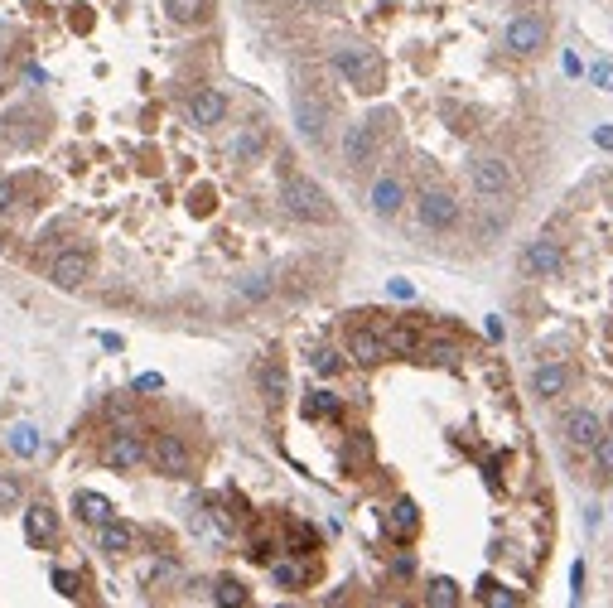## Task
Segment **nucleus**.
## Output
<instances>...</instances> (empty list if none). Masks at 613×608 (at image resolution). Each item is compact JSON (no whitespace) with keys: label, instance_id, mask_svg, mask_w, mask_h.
Instances as JSON below:
<instances>
[{"label":"nucleus","instance_id":"23","mask_svg":"<svg viewBox=\"0 0 613 608\" xmlns=\"http://www.w3.org/2000/svg\"><path fill=\"white\" fill-rule=\"evenodd\" d=\"M382 338H387V353H401V358L420 353V333L406 329V324H391V329H382Z\"/></svg>","mask_w":613,"mask_h":608},{"label":"nucleus","instance_id":"36","mask_svg":"<svg viewBox=\"0 0 613 608\" xmlns=\"http://www.w3.org/2000/svg\"><path fill=\"white\" fill-rule=\"evenodd\" d=\"M295 5H300V10H314V15H329L338 0H295Z\"/></svg>","mask_w":613,"mask_h":608},{"label":"nucleus","instance_id":"16","mask_svg":"<svg viewBox=\"0 0 613 608\" xmlns=\"http://www.w3.org/2000/svg\"><path fill=\"white\" fill-rule=\"evenodd\" d=\"M348 362H358V367H377V362H387V338L372 329H348Z\"/></svg>","mask_w":613,"mask_h":608},{"label":"nucleus","instance_id":"28","mask_svg":"<svg viewBox=\"0 0 613 608\" xmlns=\"http://www.w3.org/2000/svg\"><path fill=\"white\" fill-rule=\"evenodd\" d=\"M213 599L227 608H237V604H247V584L242 580H218V589H213Z\"/></svg>","mask_w":613,"mask_h":608},{"label":"nucleus","instance_id":"3","mask_svg":"<svg viewBox=\"0 0 613 608\" xmlns=\"http://www.w3.org/2000/svg\"><path fill=\"white\" fill-rule=\"evenodd\" d=\"M502 44H507V54L536 58L546 44H551V25H546V15H536V10H527V15H512V20H507V29H502Z\"/></svg>","mask_w":613,"mask_h":608},{"label":"nucleus","instance_id":"14","mask_svg":"<svg viewBox=\"0 0 613 608\" xmlns=\"http://www.w3.org/2000/svg\"><path fill=\"white\" fill-rule=\"evenodd\" d=\"M377 126L372 121H358V126H348V136H343V165L348 169H367L372 165V155H377Z\"/></svg>","mask_w":613,"mask_h":608},{"label":"nucleus","instance_id":"30","mask_svg":"<svg viewBox=\"0 0 613 608\" xmlns=\"http://www.w3.org/2000/svg\"><path fill=\"white\" fill-rule=\"evenodd\" d=\"M425 599H430V604H440V608H445V604H459V589H454L449 580H435V584H430V594H425Z\"/></svg>","mask_w":613,"mask_h":608},{"label":"nucleus","instance_id":"11","mask_svg":"<svg viewBox=\"0 0 613 608\" xmlns=\"http://www.w3.org/2000/svg\"><path fill=\"white\" fill-rule=\"evenodd\" d=\"M92 280V256L87 251H58L49 261V285L54 290H83Z\"/></svg>","mask_w":613,"mask_h":608},{"label":"nucleus","instance_id":"7","mask_svg":"<svg viewBox=\"0 0 613 608\" xmlns=\"http://www.w3.org/2000/svg\"><path fill=\"white\" fill-rule=\"evenodd\" d=\"M599 435H604V415L594 411V406H580V411L565 415V449L575 459H589V449L599 444Z\"/></svg>","mask_w":613,"mask_h":608},{"label":"nucleus","instance_id":"27","mask_svg":"<svg viewBox=\"0 0 613 608\" xmlns=\"http://www.w3.org/2000/svg\"><path fill=\"white\" fill-rule=\"evenodd\" d=\"M309 367H314L319 377H338V372H343V353H338V348H319V353L309 358Z\"/></svg>","mask_w":613,"mask_h":608},{"label":"nucleus","instance_id":"33","mask_svg":"<svg viewBox=\"0 0 613 608\" xmlns=\"http://www.w3.org/2000/svg\"><path fill=\"white\" fill-rule=\"evenodd\" d=\"M276 580L290 589V584H305V565H295V560H285V565H276Z\"/></svg>","mask_w":613,"mask_h":608},{"label":"nucleus","instance_id":"22","mask_svg":"<svg viewBox=\"0 0 613 608\" xmlns=\"http://www.w3.org/2000/svg\"><path fill=\"white\" fill-rule=\"evenodd\" d=\"M589 469H594V478H599V483H613V430H604V435H599V444L589 449Z\"/></svg>","mask_w":613,"mask_h":608},{"label":"nucleus","instance_id":"24","mask_svg":"<svg viewBox=\"0 0 613 608\" xmlns=\"http://www.w3.org/2000/svg\"><path fill=\"white\" fill-rule=\"evenodd\" d=\"M169 20L174 25H203V15H208V0H165Z\"/></svg>","mask_w":613,"mask_h":608},{"label":"nucleus","instance_id":"35","mask_svg":"<svg viewBox=\"0 0 613 608\" xmlns=\"http://www.w3.org/2000/svg\"><path fill=\"white\" fill-rule=\"evenodd\" d=\"M589 83L613 92V63H594V68H589Z\"/></svg>","mask_w":613,"mask_h":608},{"label":"nucleus","instance_id":"32","mask_svg":"<svg viewBox=\"0 0 613 608\" xmlns=\"http://www.w3.org/2000/svg\"><path fill=\"white\" fill-rule=\"evenodd\" d=\"M309 415H314V420H319V415H338V396H334V391H314Z\"/></svg>","mask_w":613,"mask_h":608},{"label":"nucleus","instance_id":"10","mask_svg":"<svg viewBox=\"0 0 613 608\" xmlns=\"http://www.w3.org/2000/svg\"><path fill=\"white\" fill-rule=\"evenodd\" d=\"M570 387H575V372H570L560 358H541L536 367H531V396L560 401V396H570Z\"/></svg>","mask_w":613,"mask_h":608},{"label":"nucleus","instance_id":"20","mask_svg":"<svg viewBox=\"0 0 613 608\" xmlns=\"http://www.w3.org/2000/svg\"><path fill=\"white\" fill-rule=\"evenodd\" d=\"M73 512H78V522H87L92 531L102 522H112V502L97 498V493H78V498H73Z\"/></svg>","mask_w":613,"mask_h":608},{"label":"nucleus","instance_id":"31","mask_svg":"<svg viewBox=\"0 0 613 608\" xmlns=\"http://www.w3.org/2000/svg\"><path fill=\"white\" fill-rule=\"evenodd\" d=\"M15 507H20V483L0 473V512H15Z\"/></svg>","mask_w":613,"mask_h":608},{"label":"nucleus","instance_id":"15","mask_svg":"<svg viewBox=\"0 0 613 608\" xmlns=\"http://www.w3.org/2000/svg\"><path fill=\"white\" fill-rule=\"evenodd\" d=\"M58 536V512L49 502H29L25 507V541L29 546H39V551H49Z\"/></svg>","mask_w":613,"mask_h":608},{"label":"nucleus","instance_id":"17","mask_svg":"<svg viewBox=\"0 0 613 608\" xmlns=\"http://www.w3.org/2000/svg\"><path fill=\"white\" fill-rule=\"evenodd\" d=\"M401 203H406V184H401L396 174H382V179L372 184V213H377V218H396Z\"/></svg>","mask_w":613,"mask_h":608},{"label":"nucleus","instance_id":"1","mask_svg":"<svg viewBox=\"0 0 613 608\" xmlns=\"http://www.w3.org/2000/svg\"><path fill=\"white\" fill-rule=\"evenodd\" d=\"M280 208L295 222H314V227H324V222L338 218L329 194H324L314 179H305V174H285V184H280Z\"/></svg>","mask_w":613,"mask_h":608},{"label":"nucleus","instance_id":"34","mask_svg":"<svg viewBox=\"0 0 613 608\" xmlns=\"http://www.w3.org/2000/svg\"><path fill=\"white\" fill-rule=\"evenodd\" d=\"M54 589H58V594H68V599H78V594H83L73 570H54Z\"/></svg>","mask_w":613,"mask_h":608},{"label":"nucleus","instance_id":"26","mask_svg":"<svg viewBox=\"0 0 613 608\" xmlns=\"http://www.w3.org/2000/svg\"><path fill=\"white\" fill-rule=\"evenodd\" d=\"M416 502H396V507H391V531H396V536H411V531H416Z\"/></svg>","mask_w":613,"mask_h":608},{"label":"nucleus","instance_id":"29","mask_svg":"<svg viewBox=\"0 0 613 608\" xmlns=\"http://www.w3.org/2000/svg\"><path fill=\"white\" fill-rule=\"evenodd\" d=\"M271 290H276V285H271V276H251V280H242V285H237V295H242V300H266Z\"/></svg>","mask_w":613,"mask_h":608},{"label":"nucleus","instance_id":"5","mask_svg":"<svg viewBox=\"0 0 613 608\" xmlns=\"http://www.w3.org/2000/svg\"><path fill=\"white\" fill-rule=\"evenodd\" d=\"M416 218L425 232H454L459 227V198L449 194V189H420Z\"/></svg>","mask_w":613,"mask_h":608},{"label":"nucleus","instance_id":"19","mask_svg":"<svg viewBox=\"0 0 613 608\" xmlns=\"http://www.w3.org/2000/svg\"><path fill=\"white\" fill-rule=\"evenodd\" d=\"M256 387H261V396H266L271 406H280V401H285V387H290V382H285V367H280V362H261V367H256Z\"/></svg>","mask_w":613,"mask_h":608},{"label":"nucleus","instance_id":"13","mask_svg":"<svg viewBox=\"0 0 613 608\" xmlns=\"http://www.w3.org/2000/svg\"><path fill=\"white\" fill-rule=\"evenodd\" d=\"M227 107H232V102H227L223 87H198L194 97H189V121L203 126V131H208V126H223Z\"/></svg>","mask_w":613,"mask_h":608},{"label":"nucleus","instance_id":"2","mask_svg":"<svg viewBox=\"0 0 613 608\" xmlns=\"http://www.w3.org/2000/svg\"><path fill=\"white\" fill-rule=\"evenodd\" d=\"M334 73L343 78L348 87H358V92H377V87L387 83V68H382V58L372 54V49H338L334 54Z\"/></svg>","mask_w":613,"mask_h":608},{"label":"nucleus","instance_id":"9","mask_svg":"<svg viewBox=\"0 0 613 608\" xmlns=\"http://www.w3.org/2000/svg\"><path fill=\"white\" fill-rule=\"evenodd\" d=\"M145 459H150V449L140 444L136 430H112V435L102 440V464H107V469H116V473L140 469Z\"/></svg>","mask_w":613,"mask_h":608},{"label":"nucleus","instance_id":"6","mask_svg":"<svg viewBox=\"0 0 613 608\" xmlns=\"http://www.w3.org/2000/svg\"><path fill=\"white\" fill-rule=\"evenodd\" d=\"M150 464H155V473L160 478H189L194 473V454H189V444L179 440V435H155L150 440Z\"/></svg>","mask_w":613,"mask_h":608},{"label":"nucleus","instance_id":"38","mask_svg":"<svg viewBox=\"0 0 613 608\" xmlns=\"http://www.w3.org/2000/svg\"><path fill=\"white\" fill-rule=\"evenodd\" d=\"M604 338H613V319H604Z\"/></svg>","mask_w":613,"mask_h":608},{"label":"nucleus","instance_id":"12","mask_svg":"<svg viewBox=\"0 0 613 608\" xmlns=\"http://www.w3.org/2000/svg\"><path fill=\"white\" fill-rule=\"evenodd\" d=\"M560 266H565V247L551 242V237H536V242H527V251H522V271H527V276L551 280V276H560Z\"/></svg>","mask_w":613,"mask_h":608},{"label":"nucleus","instance_id":"8","mask_svg":"<svg viewBox=\"0 0 613 608\" xmlns=\"http://www.w3.org/2000/svg\"><path fill=\"white\" fill-rule=\"evenodd\" d=\"M290 111H295V126H300V136L305 140H324V131H329V102L324 97H314V87H300L295 97H290Z\"/></svg>","mask_w":613,"mask_h":608},{"label":"nucleus","instance_id":"25","mask_svg":"<svg viewBox=\"0 0 613 608\" xmlns=\"http://www.w3.org/2000/svg\"><path fill=\"white\" fill-rule=\"evenodd\" d=\"M5 444H10V454L34 459V454H39V430H34V425H15V430L5 435Z\"/></svg>","mask_w":613,"mask_h":608},{"label":"nucleus","instance_id":"18","mask_svg":"<svg viewBox=\"0 0 613 608\" xmlns=\"http://www.w3.org/2000/svg\"><path fill=\"white\" fill-rule=\"evenodd\" d=\"M97 546H102L107 555H126L131 546H136V531H131V526H121V522L112 517V522L97 526Z\"/></svg>","mask_w":613,"mask_h":608},{"label":"nucleus","instance_id":"4","mask_svg":"<svg viewBox=\"0 0 613 608\" xmlns=\"http://www.w3.org/2000/svg\"><path fill=\"white\" fill-rule=\"evenodd\" d=\"M512 184H517V174H512V160H502V155H478L474 165H469V189L478 198H488V203L507 198Z\"/></svg>","mask_w":613,"mask_h":608},{"label":"nucleus","instance_id":"21","mask_svg":"<svg viewBox=\"0 0 613 608\" xmlns=\"http://www.w3.org/2000/svg\"><path fill=\"white\" fill-rule=\"evenodd\" d=\"M232 155H237L242 165H256V160L266 155V126H247V131L237 136V145H232Z\"/></svg>","mask_w":613,"mask_h":608},{"label":"nucleus","instance_id":"37","mask_svg":"<svg viewBox=\"0 0 613 608\" xmlns=\"http://www.w3.org/2000/svg\"><path fill=\"white\" fill-rule=\"evenodd\" d=\"M10 203H15V184H10V179H5V174H0V213H5V208H10Z\"/></svg>","mask_w":613,"mask_h":608}]
</instances>
